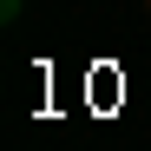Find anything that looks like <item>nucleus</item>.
<instances>
[{"label":"nucleus","mask_w":151,"mask_h":151,"mask_svg":"<svg viewBox=\"0 0 151 151\" xmlns=\"http://www.w3.org/2000/svg\"><path fill=\"white\" fill-rule=\"evenodd\" d=\"M20 7H27V0H0V20L13 27V20H20Z\"/></svg>","instance_id":"obj_1"}]
</instances>
